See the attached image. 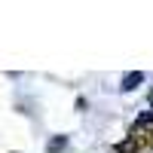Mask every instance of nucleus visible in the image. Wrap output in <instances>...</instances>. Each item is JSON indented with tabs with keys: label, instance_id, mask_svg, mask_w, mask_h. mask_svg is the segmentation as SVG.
<instances>
[{
	"label": "nucleus",
	"instance_id": "nucleus-3",
	"mask_svg": "<svg viewBox=\"0 0 153 153\" xmlns=\"http://www.w3.org/2000/svg\"><path fill=\"white\" fill-rule=\"evenodd\" d=\"M65 144H68V138H65V135H58V138H52V141H49V150L58 153V150H65Z\"/></svg>",
	"mask_w": 153,
	"mask_h": 153
},
{
	"label": "nucleus",
	"instance_id": "nucleus-2",
	"mask_svg": "<svg viewBox=\"0 0 153 153\" xmlns=\"http://www.w3.org/2000/svg\"><path fill=\"white\" fill-rule=\"evenodd\" d=\"M141 80H144V74H141V71H132V74L123 80V92H132V89H135L138 83H141Z\"/></svg>",
	"mask_w": 153,
	"mask_h": 153
},
{
	"label": "nucleus",
	"instance_id": "nucleus-4",
	"mask_svg": "<svg viewBox=\"0 0 153 153\" xmlns=\"http://www.w3.org/2000/svg\"><path fill=\"white\" fill-rule=\"evenodd\" d=\"M150 107H153V92H150Z\"/></svg>",
	"mask_w": 153,
	"mask_h": 153
},
{
	"label": "nucleus",
	"instance_id": "nucleus-1",
	"mask_svg": "<svg viewBox=\"0 0 153 153\" xmlns=\"http://www.w3.org/2000/svg\"><path fill=\"white\" fill-rule=\"evenodd\" d=\"M138 150H144V138H141V132H132L126 141L117 144V153H138Z\"/></svg>",
	"mask_w": 153,
	"mask_h": 153
}]
</instances>
